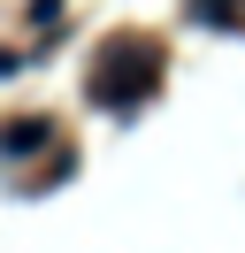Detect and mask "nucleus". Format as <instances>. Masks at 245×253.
<instances>
[{
  "label": "nucleus",
  "mask_w": 245,
  "mask_h": 253,
  "mask_svg": "<svg viewBox=\"0 0 245 253\" xmlns=\"http://www.w3.org/2000/svg\"><path fill=\"white\" fill-rule=\"evenodd\" d=\"M153 84H161V46H146V39H115L107 62L92 69V100L100 108H138Z\"/></svg>",
  "instance_id": "f257e3e1"
},
{
  "label": "nucleus",
  "mask_w": 245,
  "mask_h": 253,
  "mask_svg": "<svg viewBox=\"0 0 245 253\" xmlns=\"http://www.w3.org/2000/svg\"><path fill=\"white\" fill-rule=\"evenodd\" d=\"M192 16H199V23H214V16L230 23V16H238V0H192Z\"/></svg>",
  "instance_id": "f03ea898"
}]
</instances>
